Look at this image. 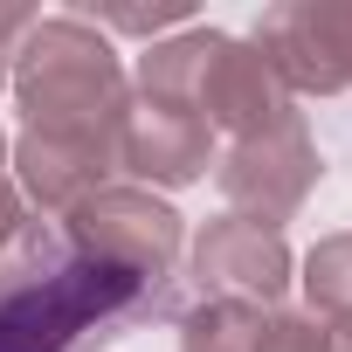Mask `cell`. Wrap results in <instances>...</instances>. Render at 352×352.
Instances as JSON below:
<instances>
[{
    "label": "cell",
    "mask_w": 352,
    "mask_h": 352,
    "mask_svg": "<svg viewBox=\"0 0 352 352\" xmlns=\"http://www.w3.org/2000/svg\"><path fill=\"white\" fill-rule=\"evenodd\" d=\"M14 97H21V145L8 166L21 173L28 201L42 214L83 208L118 166V131L131 111V83L111 42L83 14L35 21L14 56Z\"/></svg>",
    "instance_id": "1"
},
{
    "label": "cell",
    "mask_w": 352,
    "mask_h": 352,
    "mask_svg": "<svg viewBox=\"0 0 352 352\" xmlns=\"http://www.w3.org/2000/svg\"><path fill=\"white\" fill-rule=\"evenodd\" d=\"M152 318H173V297L76 256L49 221H21L0 249V352H97Z\"/></svg>",
    "instance_id": "2"
},
{
    "label": "cell",
    "mask_w": 352,
    "mask_h": 352,
    "mask_svg": "<svg viewBox=\"0 0 352 352\" xmlns=\"http://www.w3.org/2000/svg\"><path fill=\"white\" fill-rule=\"evenodd\" d=\"M63 242L90 263H111L138 276L145 290L173 297L180 276V214H173L152 187H97L83 208L63 214Z\"/></svg>",
    "instance_id": "3"
},
{
    "label": "cell",
    "mask_w": 352,
    "mask_h": 352,
    "mask_svg": "<svg viewBox=\"0 0 352 352\" xmlns=\"http://www.w3.org/2000/svg\"><path fill=\"white\" fill-rule=\"evenodd\" d=\"M318 173H324V166H318V145H311L304 111H297V118H283V124H270V131H256V138H235L228 159L214 166V180H221V201H228L242 221L283 228V221L311 201Z\"/></svg>",
    "instance_id": "4"
},
{
    "label": "cell",
    "mask_w": 352,
    "mask_h": 352,
    "mask_svg": "<svg viewBox=\"0 0 352 352\" xmlns=\"http://www.w3.org/2000/svg\"><path fill=\"white\" fill-rule=\"evenodd\" d=\"M249 42L263 49V63L283 76L290 97L352 90V0H283V8H263Z\"/></svg>",
    "instance_id": "5"
},
{
    "label": "cell",
    "mask_w": 352,
    "mask_h": 352,
    "mask_svg": "<svg viewBox=\"0 0 352 352\" xmlns=\"http://www.w3.org/2000/svg\"><path fill=\"white\" fill-rule=\"evenodd\" d=\"M194 111L208 118V131L256 138V131L297 118V97L283 90V76L263 63L256 42H235V35L208 28V49H201V69H194Z\"/></svg>",
    "instance_id": "6"
},
{
    "label": "cell",
    "mask_w": 352,
    "mask_h": 352,
    "mask_svg": "<svg viewBox=\"0 0 352 352\" xmlns=\"http://www.w3.org/2000/svg\"><path fill=\"white\" fill-rule=\"evenodd\" d=\"M290 249L276 228H256L242 214H221L201 228L194 242V283H201V304H276L283 283H290Z\"/></svg>",
    "instance_id": "7"
},
{
    "label": "cell",
    "mask_w": 352,
    "mask_h": 352,
    "mask_svg": "<svg viewBox=\"0 0 352 352\" xmlns=\"http://www.w3.org/2000/svg\"><path fill=\"white\" fill-rule=\"evenodd\" d=\"M208 159H214V131L194 104L131 90V111H124V131H118V166H131L152 187H187L208 173Z\"/></svg>",
    "instance_id": "8"
},
{
    "label": "cell",
    "mask_w": 352,
    "mask_h": 352,
    "mask_svg": "<svg viewBox=\"0 0 352 352\" xmlns=\"http://www.w3.org/2000/svg\"><path fill=\"white\" fill-rule=\"evenodd\" d=\"M304 297H311V311H324L331 324L352 318V235H324V242L304 256Z\"/></svg>",
    "instance_id": "9"
},
{
    "label": "cell",
    "mask_w": 352,
    "mask_h": 352,
    "mask_svg": "<svg viewBox=\"0 0 352 352\" xmlns=\"http://www.w3.org/2000/svg\"><path fill=\"white\" fill-rule=\"evenodd\" d=\"M256 311L263 304H201V311H187L180 352H256Z\"/></svg>",
    "instance_id": "10"
},
{
    "label": "cell",
    "mask_w": 352,
    "mask_h": 352,
    "mask_svg": "<svg viewBox=\"0 0 352 352\" xmlns=\"http://www.w3.org/2000/svg\"><path fill=\"white\" fill-rule=\"evenodd\" d=\"M256 352H331V324L324 318H304V311L263 304L256 311Z\"/></svg>",
    "instance_id": "11"
},
{
    "label": "cell",
    "mask_w": 352,
    "mask_h": 352,
    "mask_svg": "<svg viewBox=\"0 0 352 352\" xmlns=\"http://www.w3.org/2000/svg\"><path fill=\"white\" fill-rule=\"evenodd\" d=\"M35 21L42 14H28V8H0V90L14 83V56H21V42H28Z\"/></svg>",
    "instance_id": "12"
},
{
    "label": "cell",
    "mask_w": 352,
    "mask_h": 352,
    "mask_svg": "<svg viewBox=\"0 0 352 352\" xmlns=\"http://www.w3.org/2000/svg\"><path fill=\"white\" fill-rule=\"evenodd\" d=\"M187 21V8H166V14H131V8H118V14H97L90 28L104 35V28H124V35H159V28H180Z\"/></svg>",
    "instance_id": "13"
},
{
    "label": "cell",
    "mask_w": 352,
    "mask_h": 352,
    "mask_svg": "<svg viewBox=\"0 0 352 352\" xmlns=\"http://www.w3.org/2000/svg\"><path fill=\"white\" fill-rule=\"evenodd\" d=\"M331 352H352V318H338V324H331Z\"/></svg>",
    "instance_id": "14"
},
{
    "label": "cell",
    "mask_w": 352,
    "mask_h": 352,
    "mask_svg": "<svg viewBox=\"0 0 352 352\" xmlns=\"http://www.w3.org/2000/svg\"><path fill=\"white\" fill-rule=\"evenodd\" d=\"M8 159H14V145H8V131H0V173H8Z\"/></svg>",
    "instance_id": "15"
}]
</instances>
